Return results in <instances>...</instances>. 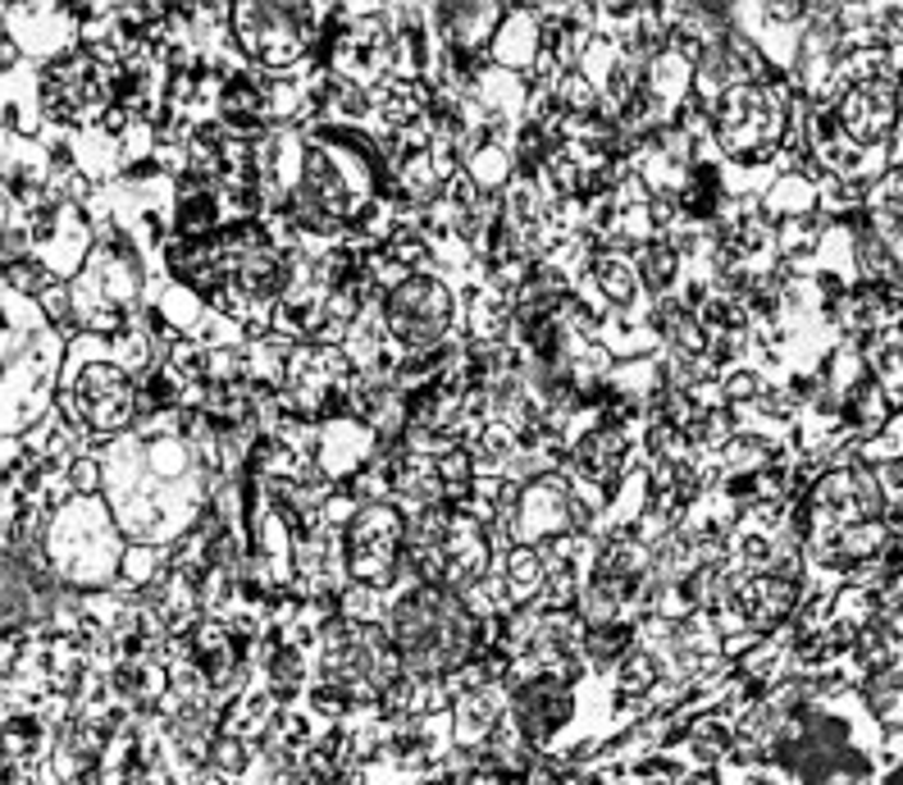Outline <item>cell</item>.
I'll return each mask as SVG.
<instances>
[{
	"label": "cell",
	"instance_id": "cell-5",
	"mask_svg": "<svg viewBox=\"0 0 903 785\" xmlns=\"http://www.w3.org/2000/svg\"><path fill=\"white\" fill-rule=\"evenodd\" d=\"M234 19H238L242 46L261 64H293L306 50L311 10H297V5H238Z\"/></svg>",
	"mask_w": 903,
	"mask_h": 785
},
{
	"label": "cell",
	"instance_id": "cell-8",
	"mask_svg": "<svg viewBox=\"0 0 903 785\" xmlns=\"http://www.w3.org/2000/svg\"><path fill=\"white\" fill-rule=\"evenodd\" d=\"M798 590H794V580L789 575H753V580H744V585L735 590V603H739V612L748 617V626H776L789 617V607H794Z\"/></svg>",
	"mask_w": 903,
	"mask_h": 785
},
{
	"label": "cell",
	"instance_id": "cell-12",
	"mask_svg": "<svg viewBox=\"0 0 903 785\" xmlns=\"http://www.w3.org/2000/svg\"><path fill=\"white\" fill-rule=\"evenodd\" d=\"M538 585H544V562H538L534 548H521L511 557V594L515 598H530Z\"/></svg>",
	"mask_w": 903,
	"mask_h": 785
},
{
	"label": "cell",
	"instance_id": "cell-13",
	"mask_svg": "<svg viewBox=\"0 0 903 785\" xmlns=\"http://www.w3.org/2000/svg\"><path fill=\"white\" fill-rule=\"evenodd\" d=\"M557 100L566 110H589V100H593V87L580 79V73H566V79L557 83Z\"/></svg>",
	"mask_w": 903,
	"mask_h": 785
},
{
	"label": "cell",
	"instance_id": "cell-7",
	"mask_svg": "<svg viewBox=\"0 0 903 785\" xmlns=\"http://www.w3.org/2000/svg\"><path fill=\"white\" fill-rule=\"evenodd\" d=\"M840 119H844V129L854 138H863V142L881 138L890 129V119H894V92L886 83L863 79L854 92L840 100Z\"/></svg>",
	"mask_w": 903,
	"mask_h": 785
},
{
	"label": "cell",
	"instance_id": "cell-2",
	"mask_svg": "<svg viewBox=\"0 0 903 785\" xmlns=\"http://www.w3.org/2000/svg\"><path fill=\"white\" fill-rule=\"evenodd\" d=\"M781 123H785V110L771 87L762 83H739L721 96L716 106V138L730 156H744V160H758L767 151H776L781 142Z\"/></svg>",
	"mask_w": 903,
	"mask_h": 785
},
{
	"label": "cell",
	"instance_id": "cell-6",
	"mask_svg": "<svg viewBox=\"0 0 903 785\" xmlns=\"http://www.w3.org/2000/svg\"><path fill=\"white\" fill-rule=\"evenodd\" d=\"M133 384L119 366H87L79 379H73V407H79L87 429H119L128 416H133Z\"/></svg>",
	"mask_w": 903,
	"mask_h": 785
},
{
	"label": "cell",
	"instance_id": "cell-14",
	"mask_svg": "<svg viewBox=\"0 0 903 785\" xmlns=\"http://www.w3.org/2000/svg\"><path fill=\"white\" fill-rule=\"evenodd\" d=\"M653 676H657V667L649 663V653H634L626 663V690H649Z\"/></svg>",
	"mask_w": 903,
	"mask_h": 785
},
{
	"label": "cell",
	"instance_id": "cell-10",
	"mask_svg": "<svg viewBox=\"0 0 903 785\" xmlns=\"http://www.w3.org/2000/svg\"><path fill=\"white\" fill-rule=\"evenodd\" d=\"M593 278H598L611 301H634V293H639V270L616 257V251H603V257L593 261Z\"/></svg>",
	"mask_w": 903,
	"mask_h": 785
},
{
	"label": "cell",
	"instance_id": "cell-11",
	"mask_svg": "<svg viewBox=\"0 0 903 785\" xmlns=\"http://www.w3.org/2000/svg\"><path fill=\"white\" fill-rule=\"evenodd\" d=\"M676 270H680V257H676V247L670 242H653V247H643V257H639V278L649 288H666L670 278H676Z\"/></svg>",
	"mask_w": 903,
	"mask_h": 785
},
{
	"label": "cell",
	"instance_id": "cell-1",
	"mask_svg": "<svg viewBox=\"0 0 903 785\" xmlns=\"http://www.w3.org/2000/svg\"><path fill=\"white\" fill-rule=\"evenodd\" d=\"M393 649L420 676L448 671L471 657L475 617L448 585H420L393 607Z\"/></svg>",
	"mask_w": 903,
	"mask_h": 785
},
{
	"label": "cell",
	"instance_id": "cell-15",
	"mask_svg": "<svg viewBox=\"0 0 903 785\" xmlns=\"http://www.w3.org/2000/svg\"><path fill=\"white\" fill-rule=\"evenodd\" d=\"M73 485H79V489H96V466H92V462H73Z\"/></svg>",
	"mask_w": 903,
	"mask_h": 785
},
{
	"label": "cell",
	"instance_id": "cell-4",
	"mask_svg": "<svg viewBox=\"0 0 903 785\" xmlns=\"http://www.w3.org/2000/svg\"><path fill=\"white\" fill-rule=\"evenodd\" d=\"M402 516L393 508H366L347 530V571L370 590H383L397 571L402 548Z\"/></svg>",
	"mask_w": 903,
	"mask_h": 785
},
{
	"label": "cell",
	"instance_id": "cell-9",
	"mask_svg": "<svg viewBox=\"0 0 903 785\" xmlns=\"http://www.w3.org/2000/svg\"><path fill=\"white\" fill-rule=\"evenodd\" d=\"M621 462H626L621 429H593V435H584V443L575 448V466H580L584 479H593V485H611V479L621 475Z\"/></svg>",
	"mask_w": 903,
	"mask_h": 785
},
{
	"label": "cell",
	"instance_id": "cell-3",
	"mask_svg": "<svg viewBox=\"0 0 903 785\" xmlns=\"http://www.w3.org/2000/svg\"><path fill=\"white\" fill-rule=\"evenodd\" d=\"M389 329L393 338L411 352H429L443 343L452 324V293L429 274H411L389 293Z\"/></svg>",
	"mask_w": 903,
	"mask_h": 785
}]
</instances>
